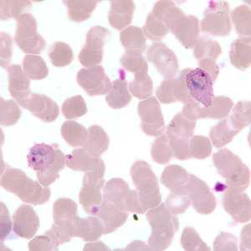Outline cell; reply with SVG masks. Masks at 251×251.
<instances>
[{
	"label": "cell",
	"instance_id": "cell-1",
	"mask_svg": "<svg viewBox=\"0 0 251 251\" xmlns=\"http://www.w3.org/2000/svg\"><path fill=\"white\" fill-rule=\"evenodd\" d=\"M151 13L165 24L183 47H194L200 32V22L196 16L186 15L174 2L169 0L157 1Z\"/></svg>",
	"mask_w": 251,
	"mask_h": 251
},
{
	"label": "cell",
	"instance_id": "cell-2",
	"mask_svg": "<svg viewBox=\"0 0 251 251\" xmlns=\"http://www.w3.org/2000/svg\"><path fill=\"white\" fill-rule=\"evenodd\" d=\"M29 168L37 173L42 185L48 187L60 177L59 172L66 165V156L56 144H35L27 156Z\"/></svg>",
	"mask_w": 251,
	"mask_h": 251
},
{
	"label": "cell",
	"instance_id": "cell-3",
	"mask_svg": "<svg viewBox=\"0 0 251 251\" xmlns=\"http://www.w3.org/2000/svg\"><path fill=\"white\" fill-rule=\"evenodd\" d=\"M0 183L5 190L15 194L24 202L33 205L47 203L51 194L50 188L30 179L20 169L8 168L2 174Z\"/></svg>",
	"mask_w": 251,
	"mask_h": 251
},
{
	"label": "cell",
	"instance_id": "cell-4",
	"mask_svg": "<svg viewBox=\"0 0 251 251\" xmlns=\"http://www.w3.org/2000/svg\"><path fill=\"white\" fill-rule=\"evenodd\" d=\"M147 219L151 226V234L149 239L151 251H164L169 248L178 230L179 222L165 203L151 208L147 213Z\"/></svg>",
	"mask_w": 251,
	"mask_h": 251
},
{
	"label": "cell",
	"instance_id": "cell-5",
	"mask_svg": "<svg viewBox=\"0 0 251 251\" xmlns=\"http://www.w3.org/2000/svg\"><path fill=\"white\" fill-rule=\"evenodd\" d=\"M218 173L226 180L228 188L244 192L251 183V171L238 155L227 149L213 155Z\"/></svg>",
	"mask_w": 251,
	"mask_h": 251
},
{
	"label": "cell",
	"instance_id": "cell-6",
	"mask_svg": "<svg viewBox=\"0 0 251 251\" xmlns=\"http://www.w3.org/2000/svg\"><path fill=\"white\" fill-rule=\"evenodd\" d=\"M131 176L144 211L159 205L162 195L158 181L149 163L141 160L135 162L131 167Z\"/></svg>",
	"mask_w": 251,
	"mask_h": 251
},
{
	"label": "cell",
	"instance_id": "cell-7",
	"mask_svg": "<svg viewBox=\"0 0 251 251\" xmlns=\"http://www.w3.org/2000/svg\"><path fill=\"white\" fill-rule=\"evenodd\" d=\"M196 126L195 121L188 120L182 113L174 116L167 128V137L174 157L179 160L191 158L189 142Z\"/></svg>",
	"mask_w": 251,
	"mask_h": 251
},
{
	"label": "cell",
	"instance_id": "cell-8",
	"mask_svg": "<svg viewBox=\"0 0 251 251\" xmlns=\"http://www.w3.org/2000/svg\"><path fill=\"white\" fill-rule=\"evenodd\" d=\"M105 163L100 164L93 171L86 172L83 177L82 188L79 194V201L84 210L89 214L98 215L102 203L100 190L104 186Z\"/></svg>",
	"mask_w": 251,
	"mask_h": 251
},
{
	"label": "cell",
	"instance_id": "cell-9",
	"mask_svg": "<svg viewBox=\"0 0 251 251\" xmlns=\"http://www.w3.org/2000/svg\"><path fill=\"white\" fill-rule=\"evenodd\" d=\"M15 40L26 54H40L46 46V40L37 32V21L29 13L18 18Z\"/></svg>",
	"mask_w": 251,
	"mask_h": 251
},
{
	"label": "cell",
	"instance_id": "cell-10",
	"mask_svg": "<svg viewBox=\"0 0 251 251\" xmlns=\"http://www.w3.org/2000/svg\"><path fill=\"white\" fill-rule=\"evenodd\" d=\"M229 5L226 1H210L201 21V29L214 36H227L231 32Z\"/></svg>",
	"mask_w": 251,
	"mask_h": 251
},
{
	"label": "cell",
	"instance_id": "cell-11",
	"mask_svg": "<svg viewBox=\"0 0 251 251\" xmlns=\"http://www.w3.org/2000/svg\"><path fill=\"white\" fill-rule=\"evenodd\" d=\"M182 194L190 199L195 210L201 214H211L217 205L214 194L208 184L193 174H188V182Z\"/></svg>",
	"mask_w": 251,
	"mask_h": 251
},
{
	"label": "cell",
	"instance_id": "cell-12",
	"mask_svg": "<svg viewBox=\"0 0 251 251\" xmlns=\"http://www.w3.org/2000/svg\"><path fill=\"white\" fill-rule=\"evenodd\" d=\"M185 81L192 98L205 107L210 106L214 99L213 80L202 69H185Z\"/></svg>",
	"mask_w": 251,
	"mask_h": 251
},
{
	"label": "cell",
	"instance_id": "cell-13",
	"mask_svg": "<svg viewBox=\"0 0 251 251\" xmlns=\"http://www.w3.org/2000/svg\"><path fill=\"white\" fill-rule=\"evenodd\" d=\"M109 34L108 29L101 26H94L89 30L86 34V45L78 55L83 66L93 67L101 63L103 48Z\"/></svg>",
	"mask_w": 251,
	"mask_h": 251
},
{
	"label": "cell",
	"instance_id": "cell-14",
	"mask_svg": "<svg viewBox=\"0 0 251 251\" xmlns=\"http://www.w3.org/2000/svg\"><path fill=\"white\" fill-rule=\"evenodd\" d=\"M140 117L141 128L146 134L151 137H159L165 130L164 118L158 100L150 97L141 101L137 106Z\"/></svg>",
	"mask_w": 251,
	"mask_h": 251
},
{
	"label": "cell",
	"instance_id": "cell-15",
	"mask_svg": "<svg viewBox=\"0 0 251 251\" xmlns=\"http://www.w3.org/2000/svg\"><path fill=\"white\" fill-rule=\"evenodd\" d=\"M77 83L90 97L102 96L108 93L112 83L106 75L102 66L81 69L77 73Z\"/></svg>",
	"mask_w": 251,
	"mask_h": 251
},
{
	"label": "cell",
	"instance_id": "cell-16",
	"mask_svg": "<svg viewBox=\"0 0 251 251\" xmlns=\"http://www.w3.org/2000/svg\"><path fill=\"white\" fill-rule=\"evenodd\" d=\"M147 56L166 80L174 78L178 72L176 54L164 44H152L148 50Z\"/></svg>",
	"mask_w": 251,
	"mask_h": 251
},
{
	"label": "cell",
	"instance_id": "cell-17",
	"mask_svg": "<svg viewBox=\"0 0 251 251\" xmlns=\"http://www.w3.org/2000/svg\"><path fill=\"white\" fill-rule=\"evenodd\" d=\"M222 205L235 223L251 221V203L247 194L228 188L222 198Z\"/></svg>",
	"mask_w": 251,
	"mask_h": 251
},
{
	"label": "cell",
	"instance_id": "cell-18",
	"mask_svg": "<svg viewBox=\"0 0 251 251\" xmlns=\"http://www.w3.org/2000/svg\"><path fill=\"white\" fill-rule=\"evenodd\" d=\"M21 106L45 123L54 122L60 114L57 103L46 95L31 93Z\"/></svg>",
	"mask_w": 251,
	"mask_h": 251
},
{
	"label": "cell",
	"instance_id": "cell-19",
	"mask_svg": "<svg viewBox=\"0 0 251 251\" xmlns=\"http://www.w3.org/2000/svg\"><path fill=\"white\" fill-rule=\"evenodd\" d=\"M13 229L18 236L29 240L40 228V219L29 205H21L13 215Z\"/></svg>",
	"mask_w": 251,
	"mask_h": 251
},
{
	"label": "cell",
	"instance_id": "cell-20",
	"mask_svg": "<svg viewBox=\"0 0 251 251\" xmlns=\"http://www.w3.org/2000/svg\"><path fill=\"white\" fill-rule=\"evenodd\" d=\"M9 75V91L12 97L20 106L31 94L29 90L30 80L19 65H11L7 68Z\"/></svg>",
	"mask_w": 251,
	"mask_h": 251
},
{
	"label": "cell",
	"instance_id": "cell-21",
	"mask_svg": "<svg viewBox=\"0 0 251 251\" xmlns=\"http://www.w3.org/2000/svg\"><path fill=\"white\" fill-rule=\"evenodd\" d=\"M134 10L135 3L131 0L111 1L109 23L114 29L122 30L131 25Z\"/></svg>",
	"mask_w": 251,
	"mask_h": 251
},
{
	"label": "cell",
	"instance_id": "cell-22",
	"mask_svg": "<svg viewBox=\"0 0 251 251\" xmlns=\"http://www.w3.org/2000/svg\"><path fill=\"white\" fill-rule=\"evenodd\" d=\"M128 212L123 211L119 208L102 201L98 217L104 226V234H111L116 231L126 222L128 219Z\"/></svg>",
	"mask_w": 251,
	"mask_h": 251
},
{
	"label": "cell",
	"instance_id": "cell-23",
	"mask_svg": "<svg viewBox=\"0 0 251 251\" xmlns=\"http://www.w3.org/2000/svg\"><path fill=\"white\" fill-rule=\"evenodd\" d=\"M73 231L74 237H79L85 241H96L104 234V226L100 219H81L76 216L73 222Z\"/></svg>",
	"mask_w": 251,
	"mask_h": 251
},
{
	"label": "cell",
	"instance_id": "cell-24",
	"mask_svg": "<svg viewBox=\"0 0 251 251\" xmlns=\"http://www.w3.org/2000/svg\"><path fill=\"white\" fill-rule=\"evenodd\" d=\"M131 191L127 183L121 178H112L109 180L104 188L102 201L111 203L123 211L126 209V201Z\"/></svg>",
	"mask_w": 251,
	"mask_h": 251
},
{
	"label": "cell",
	"instance_id": "cell-25",
	"mask_svg": "<svg viewBox=\"0 0 251 251\" xmlns=\"http://www.w3.org/2000/svg\"><path fill=\"white\" fill-rule=\"evenodd\" d=\"M120 76L112 83V86L106 97V101L112 109H121L131 102V96L128 92L127 81L123 70H119Z\"/></svg>",
	"mask_w": 251,
	"mask_h": 251
},
{
	"label": "cell",
	"instance_id": "cell-26",
	"mask_svg": "<svg viewBox=\"0 0 251 251\" xmlns=\"http://www.w3.org/2000/svg\"><path fill=\"white\" fill-rule=\"evenodd\" d=\"M104 163L100 157H96L84 149H75L66 157V166L74 171H93Z\"/></svg>",
	"mask_w": 251,
	"mask_h": 251
},
{
	"label": "cell",
	"instance_id": "cell-27",
	"mask_svg": "<svg viewBox=\"0 0 251 251\" xmlns=\"http://www.w3.org/2000/svg\"><path fill=\"white\" fill-rule=\"evenodd\" d=\"M87 131V139L85 144L82 146L83 149L89 154L96 157H100L108 149L110 143L108 136L102 127L97 125L90 126Z\"/></svg>",
	"mask_w": 251,
	"mask_h": 251
},
{
	"label": "cell",
	"instance_id": "cell-28",
	"mask_svg": "<svg viewBox=\"0 0 251 251\" xmlns=\"http://www.w3.org/2000/svg\"><path fill=\"white\" fill-rule=\"evenodd\" d=\"M229 58L233 66L240 70H246L251 66V37L240 38L232 43Z\"/></svg>",
	"mask_w": 251,
	"mask_h": 251
},
{
	"label": "cell",
	"instance_id": "cell-29",
	"mask_svg": "<svg viewBox=\"0 0 251 251\" xmlns=\"http://www.w3.org/2000/svg\"><path fill=\"white\" fill-rule=\"evenodd\" d=\"M188 173L182 167L169 165L163 170L161 176V183L174 194H182L183 189L188 182Z\"/></svg>",
	"mask_w": 251,
	"mask_h": 251
},
{
	"label": "cell",
	"instance_id": "cell-30",
	"mask_svg": "<svg viewBox=\"0 0 251 251\" xmlns=\"http://www.w3.org/2000/svg\"><path fill=\"white\" fill-rule=\"evenodd\" d=\"M120 40L126 51L143 54L147 48V42L143 29L137 26H129L123 29L121 32Z\"/></svg>",
	"mask_w": 251,
	"mask_h": 251
},
{
	"label": "cell",
	"instance_id": "cell-31",
	"mask_svg": "<svg viewBox=\"0 0 251 251\" xmlns=\"http://www.w3.org/2000/svg\"><path fill=\"white\" fill-rule=\"evenodd\" d=\"M233 106L234 102L230 98L225 96L214 97L210 106H201L200 119H224L229 114Z\"/></svg>",
	"mask_w": 251,
	"mask_h": 251
},
{
	"label": "cell",
	"instance_id": "cell-32",
	"mask_svg": "<svg viewBox=\"0 0 251 251\" xmlns=\"http://www.w3.org/2000/svg\"><path fill=\"white\" fill-rule=\"evenodd\" d=\"M240 131L234 128L229 119L221 121L216 125L212 127L209 132V137L212 140L213 145L215 148L220 149L224 146L232 142L234 137L236 136Z\"/></svg>",
	"mask_w": 251,
	"mask_h": 251
},
{
	"label": "cell",
	"instance_id": "cell-33",
	"mask_svg": "<svg viewBox=\"0 0 251 251\" xmlns=\"http://www.w3.org/2000/svg\"><path fill=\"white\" fill-rule=\"evenodd\" d=\"M97 1H81V0H66L64 1L68 9L70 20L75 22H82L92 16L97 5Z\"/></svg>",
	"mask_w": 251,
	"mask_h": 251
},
{
	"label": "cell",
	"instance_id": "cell-34",
	"mask_svg": "<svg viewBox=\"0 0 251 251\" xmlns=\"http://www.w3.org/2000/svg\"><path fill=\"white\" fill-rule=\"evenodd\" d=\"M60 131L66 143L74 148L84 145L88 134L86 127L75 121H67L63 123Z\"/></svg>",
	"mask_w": 251,
	"mask_h": 251
},
{
	"label": "cell",
	"instance_id": "cell-35",
	"mask_svg": "<svg viewBox=\"0 0 251 251\" xmlns=\"http://www.w3.org/2000/svg\"><path fill=\"white\" fill-rule=\"evenodd\" d=\"M135 75V79L129 85V90L132 96L138 99H148L153 91V83L149 76V68Z\"/></svg>",
	"mask_w": 251,
	"mask_h": 251
},
{
	"label": "cell",
	"instance_id": "cell-36",
	"mask_svg": "<svg viewBox=\"0 0 251 251\" xmlns=\"http://www.w3.org/2000/svg\"><path fill=\"white\" fill-rule=\"evenodd\" d=\"M23 67L24 72L30 80H43L48 76V66L43 58L39 55H25L23 60Z\"/></svg>",
	"mask_w": 251,
	"mask_h": 251
},
{
	"label": "cell",
	"instance_id": "cell-37",
	"mask_svg": "<svg viewBox=\"0 0 251 251\" xmlns=\"http://www.w3.org/2000/svg\"><path fill=\"white\" fill-rule=\"evenodd\" d=\"M194 54L198 60H217L222 54V49L217 41L208 37L199 38L194 46Z\"/></svg>",
	"mask_w": 251,
	"mask_h": 251
},
{
	"label": "cell",
	"instance_id": "cell-38",
	"mask_svg": "<svg viewBox=\"0 0 251 251\" xmlns=\"http://www.w3.org/2000/svg\"><path fill=\"white\" fill-rule=\"evenodd\" d=\"M231 18L237 34L249 38L251 34V11L249 6L240 5L231 12Z\"/></svg>",
	"mask_w": 251,
	"mask_h": 251
},
{
	"label": "cell",
	"instance_id": "cell-39",
	"mask_svg": "<svg viewBox=\"0 0 251 251\" xmlns=\"http://www.w3.org/2000/svg\"><path fill=\"white\" fill-rule=\"evenodd\" d=\"M77 204L70 199L62 198L56 200L53 206L54 222L72 221L77 216Z\"/></svg>",
	"mask_w": 251,
	"mask_h": 251
},
{
	"label": "cell",
	"instance_id": "cell-40",
	"mask_svg": "<svg viewBox=\"0 0 251 251\" xmlns=\"http://www.w3.org/2000/svg\"><path fill=\"white\" fill-rule=\"evenodd\" d=\"M49 56L52 65L55 67H65L74 60L72 49L67 44L58 41L51 46L49 51Z\"/></svg>",
	"mask_w": 251,
	"mask_h": 251
},
{
	"label": "cell",
	"instance_id": "cell-41",
	"mask_svg": "<svg viewBox=\"0 0 251 251\" xmlns=\"http://www.w3.org/2000/svg\"><path fill=\"white\" fill-rule=\"evenodd\" d=\"M251 108L250 100H242L234 106L233 114L228 119L238 131H241L251 124Z\"/></svg>",
	"mask_w": 251,
	"mask_h": 251
},
{
	"label": "cell",
	"instance_id": "cell-42",
	"mask_svg": "<svg viewBox=\"0 0 251 251\" xmlns=\"http://www.w3.org/2000/svg\"><path fill=\"white\" fill-rule=\"evenodd\" d=\"M151 156L152 159L159 164H166L170 162L172 157H174V153L169 145L167 134L160 135L152 143Z\"/></svg>",
	"mask_w": 251,
	"mask_h": 251
},
{
	"label": "cell",
	"instance_id": "cell-43",
	"mask_svg": "<svg viewBox=\"0 0 251 251\" xmlns=\"http://www.w3.org/2000/svg\"><path fill=\"white\" fill-rule=\"evenodd\" d=\"M143 32L149 40L160 41L168 34L169 29L162 20L150 13L146 20L145 25L143 26Z\"/></svg>",
	"mask_w": 251,
	"mask_h": 251
},
{
	"label": "cell",
	"instance_id": "cell-44",
	"mask_svg": "<svg viewBox=\"0 0 251 251\" xmlns=\"http://www.w3.org/2000/svg\"><path fill=\"white\" fill-rule=\"evenodd\" d=\"M0 123L3 126L15 125L20 120L21 111L15 100L0 98Z\"/></svg>",
	"mask_w": 251,
	"mask_h": 251
},
{
	"label": "cell",
	"instance_id": "cell-45",
	"mask_svg": "<svg viewBox=\"0 0 251 251\" xmlns=\"http://www.w3.org/2000/svg\"><path fill=\"white\" fill-rule=\"evenodd\" d=\"M61 110L66 119H75L87 113L86 103L81 96H75L67 99L63 103Z\"/></svg>",
	"mask_w": 251,
	"mask_h": 251
},
{
	"label": "cell",
	"instance_id": "cell-46",
	"mask_svg": "<svg viewBox=\"0 0 251 251\" xmlns=\"http://www.w3.org/2000/svg\"><path fill=\"white\" fill-rule=\"evenodd\" d=\"M181 245L187 251H210V248L192 227H186L181 236Z\"/></svg>",
	"mask_w": 251,
	"mask_h": 251
},
{
	"label": "cell",
	"instance_id": "cell-47",
	"mask_svg": "<svg viewBox=\"0 0 251 251\" xmlns=\"http://www.w3.org/2000/svg\"><path fill=\"white\" fill-rule=\"evenodd\" d=\"M1 20L16 19L23 15L22 13L31 7L30 1H3L1 2Z\"/></svg>",
	"mask_w": 251,
	"mask_h": 251
},
{
	"label": "cell",
	"instance_id": "cell-48",
	"mask_svg": "<svg viewBox=\"0 0 251 251\" xmlns=\"http://www.w3.org/2000/svg\"><path fill=\"white\" fill-rule=\"evenodd\" d=\"M189 151L191 157L196 159H204L211 154V143L208 137L193 136L189 142Z\"/></svg>",
	"mask_w": 251,
	"mask_h": 251
},
{
	"label": "cell",
	"instance_id": "cell-49",
	"mask_svg": "<svg viewBox=\"0 0 251 251\" xmlns=\"http://www.w3.org/2000/svg\"><path fill=\"white\" fill-rule=\"evenodd\" d=\"M121 64L127 72L136 74L143 71V69L149 68L148 62L143 54L133 51H126L121 58Z\"/></svg>",
	"mask_w": 251,
	"mask_h": 251
},
{
	"label": "cell",
	"instance_id": "cell-50",
	"mask_svg": "<svg viewBox=\"0 0 251 251\" xmlns=\"http://www.w3.org/2000/svg\"><path fill=\"white\" fill-rule=\"evenodd\" d=\"M59 246L60 244L52 234L50 229L46 231L44 235L35 237L29 243V251H56Z\"/></svg>",
	"mask_w": 251,
	"mask_h": 251
},
{
	"label": "cell",
	"instance_id": "cell-51",
	"mask_svg": "<svg viewBox=\"0 0 251 251\" xmlns=\"http://www.w3.org/2000/svg\"><path fill=\"white\" fill-rule=\"evenodd\" d=\"M165 204L174 215H177L183 214L188 209L191 204V200L184 194L173 193L167 199Z\"/></svg>",
	"mask_w": 251,
	"mask_h": 251
},
{
	"label": "cell",
	"instance_id": "cell-52",
	"mask_svg": "<svg viewBox=\"0 0 251 251\" xmlns=\"http://www.w3.org/2000/svg\"><path fill=\"white\" fill-rule=\"evenodd\" d=\"M237 238L234 235L222 232L214 240V250L215 251H237Z\"/></svg>",
	"mask_w": 251,
	"mask_h": 251
},
{
	"label": "cell",
	"instance_id": "cell-53",
	"mask_svg": "<svg viewBox=\"0 0 251 251\" xmlns=\"http://www.w3.org/2000/svg\"><path fill=\"white\" fill-rule=\"evenodd\" d=\"M160 102L171 104L176 102L174 97V78L163 80L156 92Z\"/></svg>",
	"mask_w": 251,
	"mask_h": 251
},
{
	"label": "cell",
	"instance_id": "cell-54",
	"mask_svg": "<svg viewBox=\"0 0 251 251\" xmlns=\"http://www.w3.org/2000/svg\"><path fill=\"white\" fill-rule=\"evenodd\" d=\"M13 42L10 35L4 32H1V66L8 68L12 57Z\"/></svg>",
	"mask_w": 251,
	"mask_h": 251
},
{
	"label": "cell",
	"instance_id": "cell-55",
	"mask_svg": "<svg viewBox=\"0 0 251 251\" xmlns=\"http://www.w3.org/2000/svg\"><path fill=\"white\" fill-rule=\"evenodd\" d=\"M12 229V221L9 216V210L5 204L1 203V214H0V240H5L9 236Z\"/></svg>",
	"mask_w": 251,
	"mask_h": 251
},
{
	"label": "cell",
	"instance_id": "cell-56",
	"mask_svg": "<svg viewBox=\"0 0 251 251\" xmlns=\"http://www.w3.org/2000/svg\"><path fill=\"white\" fill-rule=\"evenodd\" d=\"M126 209L128 213L145 214L146 212L144 211V209L141 205L138 193L136 190H131L129 192L128 196L126 201Z\"/></svg>",
	"mask_w": 251,
	"mask_h": 251
},
{
	"label": "cell",
	"instance_id": "cell-57",
	"mask_svg": "<svg viewBox=\"0 0 251 251\" xmlns=\"http://www.w3.org/2000/svg\"><path fill=\"white\" fill-rule=\"evenodd\" d=\"M199 66L200 69H202L203 72H205L210 76L213 82L216 80L218 75L220 74V68L216 64V60L208 59L200 60H199Z\"/></svg>",
	"mask_w": 251,
	"mask_h": 251
},
{
	"label": "cell",
	"instance_id": "cell-58",
	"mask_svg": "<svg viewBox=\"0 0 251 251\" xmlns=\"http://www.w3.org/2000/svg\"><path fill=\"white\" fill-rule=\"evenodd\" d=\"M251 225H248L243 228L240 251H251Z\"/></svg>",
	"mask_w": 251,
	"mask_h": 251
},
{
	"label": "cell",
	"instance_id": "cell-59",
	"mask_svg": "<svg viewBox=\"0 0 251 251\" xmlns=\"http://www.w3.org/2000/svg\"><path fill=\"white\" fill-rule=\"evenodd\" d=\"M125 251H151V249L149 246H146L145 244L142 241L136 240L134 242L130 244L125 249Z\"/></svg>",
	"mask_w": 251,
	"mask_h": 251
},
{
	"label": "cell",
	"instance_id": "cell-60",
	"mask_svg": "<svg viewBox=\"0 0 251 251\" xmlns=\"http://www.w3.org/2000/svg\"><path fill=\"white\" fill-rule=\"evenodd\" d=\"M84 251H107L111 250L102 242L93 243V244H87L84 247Z\"/></svg>",
	"mask_w": 251,
	"mask_h": 251
}]
</instances>
